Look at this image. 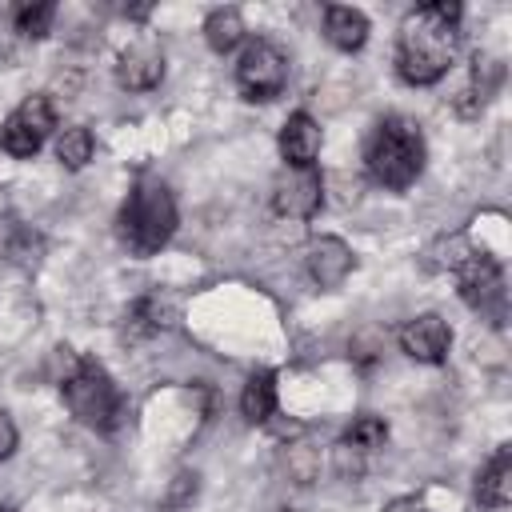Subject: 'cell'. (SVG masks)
<instances>
[{
  "label": "cell",
  "mask_w": 512,
  "mask_h": 512,
  "mask_svg": "<svg viewBox=\"0 0 512 512\" xmlns=\"http://www.w3.org/2000/svg\"><path fill=\"white\" fill-rule=\"evenodd\" d=\"M460 16L456 0H432L404 16L396 36V72L404 84L428 88L448 76L460 56Z\"/></svg>",
  "instance_id": "obj_1"
},
{
  "label": "cell",
  "mask_w": 512,
  "mask_h": 512,
  "mask_svg": "<svg viewBox=\"0 0 512 512\" xmlns=\"http://www.w3.org/2000/svg\"><path fill=\"white\" fill-rule=\"evenodd\" d=\"M364 172L388 192H404L424 172V136L408 116H384L364 144Z\"/></svg>",
  "instance_id": "obj_2"
},
{
  "label": "cell",
  "mask_w": 512,
  "mask_h": 512,
  "mask_svg": "<svg viewBox=\"0 0 512 512\" xmlns=\"http://www.w3.org/2000/svg\"><path fill=\"white\" fill-rule=\"evenodd\" d=\"M60 392H64L68 412L80 424L96 428V432H116L124 424V416H128V400H124L120 384L92 356H76L72 360V368L60 380Z\"/></svg>",
  "instance_id": "obj_3"
},
{
  "label": "cell",
  "mask_w": 512,
  "mask_h": 512,
  "mask_svg": "<svg viewBox=\"0 0 512 512\" xmlns=\"http://www.w3.org/2000/svg\"><path fill=\"white\" fill-rule=\"evenodd\" d=\"M176 200L168 192V184L160 180H140L128 200L120 204V216H116V228H120V240L128 244L132 256H156L172 232H176Z\"/></svg>",
  "instance_id": "obj_4"
},
{
  "label": "cell",
  "mask_w": 512,
  "mask_h": 512,
  "mask_svg": "<svg viewBox=\"0 0 512 512\" xmlns=\"http://www.w3.org/2000/svg\"><path fill=\"white\" fill-rule=\"evenodd\" d=\"M456 280H460V300L480 316L488 320L492 328H500L508 320V288H504V268L484 256V252H472L460 268H456Z\"/></svg>",
  "instance_id": "obj_5"
},
{
  "label": "cell",
  "mask_w": 512,
  "mask_h": 512,
  "mask_svg": "<svg viewBox=\"0 0 512 512\" xmlns=\"http://www.w3.org/2000/svg\"><path fill=\"white\" fill-rule=\"evenodd\" d=\"M236 88L244 100L264 104L276 100L288 88V56L272 44V40H252L244 44L240 60H236Z\"/></svg>",
  "instance_id": "obj_6"
},
{
  "label": "cell",
  "mask_w": 512,
  "mask_h": 512,
  "mask_svg": "<svg viewBox=\"0 0 512 512\" xmlns=\"http://www.w3.org/2000/svg\"><path fill=\"white\" fill-rule=\"evenodd\" d=\"M52 128H56V108H52V100H48L44 92L24 96L20 108H16V112L4 120V128H0V148H4L8 156H16V160H32V156L40 152V144L48 140Z\"/></svg>",
  "instance_id": "obj_7"
},
{
  "label": "cell",
  "mask_w": 512,
  "mask_h": 512,
  "mask_svg": "<svg viewBox=\"0 0 512 512\" xmlns=\"http://www.w3.org/2000/svg\"><path fill=\"white\" fill-rule=\"evenodd\" d=\"M320 204H324V180H320L316 164L312 168L284 164L276 172V180H272V208H276V216L308 220V216L320 212Z\"/></svg>",
  "instance_id": "obj_8"
},
{
  "label": "cell",
  "mask_w": 512,
  "mask_h": 512,
  "mask_svg": "<svg viewBox=\"0 0 512 512\" xmlns=\"http://www.w3.org/2000/svg\"><path fill=\"white\" fill-rule=\"evenodd\" d=\"M164 80V48L156 36L132 40L116 60V84L128 92H148Z\"/></svg>",
  "instance_id": "obj_9"
},
{
  "label": "cell",
  "mask_w": 512,
  "mask_h": 512,
  "mask_svg": "<svg viewBox=\"0 0 512 512\" xmlns=\"http://www.w3.org/2000/svg\"><path fill=\"white\" fill-rule=\"evenodd\" d=\"M400 348H404V356H412L420 364H440L452 348V328L444 316L420 312L400 328Z\"/></svg>",
  "instance_id": "obj_10"
},
{
  "label": "cell",
  "mask_w": 512,
  "mask_h": 512,
  "mask_svg": "<svg viewBox=\"0 0 512 512\" xmlns=\"http://www.w3.org/2000/svg\"><path fill=\"white\" fill-rule=\"evenodd\" d=\"M304 264H308V276L320 288H340L352 276L356 256H352V248L340 236H316L308 244V252H304Z\"/></svg>",
  "instance_id": "obj_11"
},
{
  "label": "cell",
  "mask_w": 512,
  "mask_h": 512,
  "mask_svg": "<svg viewBox=\"0 0 512 512\" xmlns=\"http://www.w3.org/2000/svg\"><path fill=\"white\" fill-rule=\"evenodd\" d=\"M500 80H504L500 60H496V56H488V52H476V56H472V76H468V84L452 96L456 112H460V116H480V112H484V104L496 96Z\"/></svg>",
  "instance_id": "obj_12"
},
{
  "label": "cell",
  "mask_w": 512,
  "mask_h": 512,
  "mask_svg": "<svg viewBox=\"0 0 512 512\" xmlns=\"http://www.w3.org/2000/svg\"><path fill=\"white\" fill-rule=\"evenodd\" d=\"M320 144H324V132H320V124L308 112H292L284 120V128H280V156H284V164L312 168L316 156H320Z\"/></svg>",
  "instance_id": "obj_13"
},
{
  "label": "cell",
  "mask_w": 512,
  "mask_h": 512,
  "mask_svg": "<svg viewBox=\"0 0 512 512\" xmlns=\"http://www.w3.org/2000/svg\"><path fill=\"white\" fill-rule=\"evenodd\" d=\"M476 504L488 512H500L512 504V448L500 444L492 452V460L480 468L476 476Z\"/></svg>",
  "instance_id": "obj_14"
},
{
  "label": "cell",
  "mask_w": 512,
  "mask_h": 512,
  "mask_svg": "<svg viewBox=\"0 0 512 512\" xmlns=\"http://www.w3.org/2000/svg\"><path fill=\"white\" fill-rule=\"evenodd\" d=\"M40 256H44V236L16 216H0V260L16 268H36Z\"/></svg>",
  "instance_id": "obj_15"
},
{
  "label": "cell",
  "mask_w": 512,
  "mask_h": 512,
  "mask_svg": "<svg viewBox=\"0 0 512 512\" xmlns=\"http://www.w3.org/2000/svg\"><path fill=\"white\" fill-rule=\"evenodd\" d=\"M324 40L340 52H360L368 44V16L348 4H328L324 8Z\"/></svg>",
  "instance_id": "obj_16"
},
{
  "label": "cell",
  "mask_w": 512,
  "mask_h": 512,
  "mask_svg": "<svg viewBox=\"0 0 512 512\" xmlns=\"http://www.w3.org/2000/svg\"><path fill=\"white\" fill-rule=\"evenodd\" d=\"M176 324V304L164 296V292H148L140 296L132 308H128V328L136 336H148V332H164Z\"/></svg>",
  "instance_id": "obj_17"
},
{
  "label": "cell",
  "mask_w": 512,
  "mask_h": 512,
  "mask_svg": "<svg viewBox=\"0 0 512 512\" xmlns=\"http://www.w3.org/2000/svg\"><path fill=\"white\" fill-rule=\"evenodd\" d=\"M240 412L248 424H268L276 416V376L272 372H252L240 392Z\"/></svg>",
  "instance_id": "obj_18"
},
{
  "label": "cell",
  "mask_w": 512,
  "mask_h": 512,
  "mask_svg": "<svg viewBox=\"0 0 512 512\" xmlns=\"http://www.w3.org/2000/svg\"><path fill=\"white\" fill-rule=\"evenodd\" d=\"M204 40L212 52H232L240 40H244V16L236 8H212L208 20H204Z\"/></svg>",
  "instance_id": "obj_19"
},
{
  "label": "cell",
  "mask_w": 512,
  "mask_h": 512,
  "mask_svg": "<svg viewBox=\"0 0 512 512\" xmlns=\"http://www.w3.org/2000/svg\"><path fill=\"white\" fill-rule=\"evenodd\" d=\"M52 20H56V4L52 0H24V4L12 8V24L28 40H44L52 32Z\"/></svg>",
  "instance_id": "obj_20"
},
{
  "label": "cell",
  "mask_w": 512,
  "mask_h": 512,
  "mask_svg": "<svg viewBox=\"0 0 512 512\" xmlns=\"http://www.w3.org/2000/svg\"><path fill=\"white\" fill-rule=\"evenodd\" d=\"M92 152H96V140H92V132H88L84 124H72V128H64V132L56 136V160H60L68 172H80V168L92 160Z\"/></svg>",
  "instance_id": "obj_21"
},
{
  "label": "cell",
  "mask_w": 512,
  "mask_h": 512,
  "mask_svg": "<svg viewBox=\"0 0 512 512\" xmlns=\"http://www.w3.org/2000/svg\"><path fill=\"white\" fill-rule=\"evenodd\" d=\"M384 440H388V424H384L380 416H372V412L356 416V420L348 424V432H344V444L356 448V452H372V448H380Z\"/></svg>",
  "instance_id": "obj_22"
},
{
  "label": "cell",
  "mask_w": 512,
  "mask_h": 512,
  "mask_svg": "<svg viewBox=\"0 0 512 512\" xmlns=\"http://www.w3.org/2000/svg\"><path fill=\"white\" fill-rule=\"evenodd\" d=\"M192 496H196V472H180L172 492H168V508H184Z\"/></svg>",
  "instance_id": "obj_23"
},
{
  "label": "cell",
  "mask_w": 512,
  "mask_h": 512,
  "mask_svg": "<svg viewBox=\"0 0 512 512\" xmlns=\"http://www.w3.org/2000/svg\"><path fill=\"white\" fill-rule=\"evenodd\" d=\"M16 440H20V432H16L12 416H8V412H0V460H8V456L16 452Z\"/></svg>",
  "instance_id": "obj_24"
},
{
  "label": "cell",
  "mask_w": 512,
  "mask_h": 512,
  "mask_svg": "<svg viewBox=\"0 0 512 512\" xmlns=\"http://www.w3.org/2000/svg\"><path fill=\"white\" fill-rule=\"evenodd\" d=\"M384 512H428V504L416 500V496H396V500L384 504Z\"/></svg>",
  "instance_id": "obj_25"
},
{
  "label": "cell",
  "mask_w": 512,
  "mask_h": 512,
  "mask_svg": "<svg viewBox=\"0 0 512 512\" xmlns=\"http://www.w3.org/2000/svg\"><path fill=\"white\" fill-rule=\"evenodd\" d=\"M300 452H304V448H300V444H292V448H288V460H296ZM288 468H292V472H296L304 484H308V480H312V472H316V468H312V460H300V464H288Z\"/></svg>",
  "instance_id": "obj_26"
},
{
  "label": "cell",
  "mask_w": 512,
  "mask_h": 512,
  "mask_svg": "<svg viewBox=\"0 0 512 512\" xmlns=\"http://www.w3.org/2000/svg\"><path fill=\"white\" fill-rule=\"evenodd\" d=\"M4 512H12V508H4Z\"/></svg>",
  "instance_id": "obj_27"
}]
</instances>
